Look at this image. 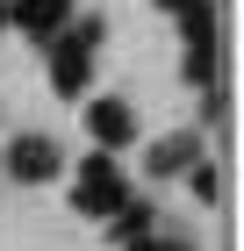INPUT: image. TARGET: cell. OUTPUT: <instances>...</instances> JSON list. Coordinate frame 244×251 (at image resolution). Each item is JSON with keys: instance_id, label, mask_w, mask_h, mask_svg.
Segmentation results:
<instances>
[{"instance_id": "cell-8", "label": "cell", "mask_w": 244, "mask_h": 251, "mask_svg": "<svg viewBox=\"0 0 244 251\" xmlns=\"http://www.w3.org/2000/svg\"><path fill=\"white\" fill-rule=\"evenodd\" d=\"M130 251H194V244H187V237H158V230H144Z\"/></svg>"}, {"instance_id": "cell-10", "label": "cell", "mask_w": 244, "mask_h": 251, "mask_svg": "<svg viewBox=\"0 0 244 251\" xmlns=\"http://www.w3.org/2000/svg\"><path fill=\"white\" fill-rule=\"evenodd\" d=\"M0 29H7V0H0Z\"/></svg>"}, {"instance_id": "cell-5", "label": "cell", "mask_w": 244, "mask_h": 251, "mask_svg": "<svg viewBox=\"0 0 244 251\" xmlns=\"http://www.w3.org/2000/svg\"><path fill=\"white\" fill-rule=\"evenodd\" d=\"M72 7H79V0H15V7H7V22H15L22 36H36V43H51L57 29L72 22Z\"/></svg>"}, {"instance_id": "cell-6", "label": "cell", "mask_w": 244, "mask_h": 251, "mask_svg": "<svg viewBox=\"0 0 244 251\" xmlns=\"http://www.w3.org/2000/svg\"><path fill=\"white\" fill-rule=\"evenodd\" d=\"M144 165H151V173H158V179H172V173H187V165H201V136H194V129H180V136H158Z\"/></svg>"}, {"instance_id": "cell-1", "label": "cell", "mask_w": 244, "mask_h": 251, "mask_svg": "<svg viewBox=\"0 0 244 251\" xmlns=\"http://www.w3.org/2000/svg\"><path fill=\"white\" fill-rule=\"evenodd\" d=\"M101 36H108V22H72V29L51 36V86H57V94H86Z\"/></svg>"}, {"instance_id": "cell-3", "label": "cell", "mask_w": 244, "mask_h": 251, "mask_svg": "<svg viewBox=\"0 0 244 251\" xmlns=\"http://www.w3.org/2000/svg\"><path fill=\"white\" fill-rule=\"evenodd\" d=\"M57 165H65V151H57V136H15L7 144V179H22V187H43V179H57Z\"/></svg>"}, {"instance_id": "cell-2", "label": "cell", "mask_w": 244, "mask_h": 251, "mask_svg": "<svg viewBox=\"0 0 244 251\" xmlns=\"http://www.w3.org/2000/svg\"><path fill=\"white\" fill-rule=\"evenodd\" d=\"M122 201H130V179H122V165H115L108 151H86V165H79V187H72V208H79V215H94V223H108Z\"/></svg>"}, {"instance_id": "cell-9", "label": "cell", "mask_w": 244, "mask_h": 251, "mask_svg": "<svg viewBox=\"0 0 244 251\" xmlns=\"http://www.w3.org/2000/svg\"><path fill=\"white\" fill-rule=\"evenodd\" d=\"M158 7H172V15H187V7H194V0H158Z\"/></svg>"}, {"instance_id": "cell-7", "label": "cell", "mask_w": 244, "mask_h": 251, "mask_svg": "<svg viewBox=\"0 0 244 251\" xmlns=\"http://www.w3.org/2000/svg\"><path fill=\"white\" fill-rule=\"evenodd\" d=\"M187 173H194V194H201V201L223 194V173H216V165H187Z\"/></svg>"}, {"instance_id": "cell-4", "label": "cell", "mask_w": 244, "mask_h": 251, "mask_svg": "<svg viewBox=\"0 0 244 251\" xmlns=\"http://www.w3.org/2000/svg\"><path fill=\"white\" fill-rule=\"evenodd\" d=\"M86 136H94V144H101V151H122V144H130V136H136V108H130V100H115V94H101V100H86Z\"/></svg>"}]
</instances>
